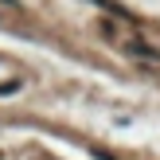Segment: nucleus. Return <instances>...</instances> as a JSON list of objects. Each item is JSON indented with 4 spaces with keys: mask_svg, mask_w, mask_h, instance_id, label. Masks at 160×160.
<instances>
[{
    "mask_svg": "<svg viewBox=\"0 0 160 160\" xmlns=\"http://www.w3.org/2000/svg\"><path fill=\"white\" fill-rule=\"evenodd\" d=\"M0 4H16V0H0Z\"/></svg>",
    "mask_w": 160,
    "mask_h": 160,
    "instance_id": "1",
    "label": "nucleus"
}]
</instances>
